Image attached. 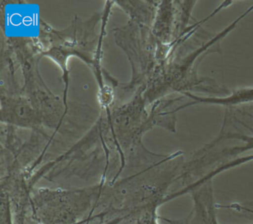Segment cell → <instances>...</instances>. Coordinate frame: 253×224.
Here are the masks:
<instances>
[{"label": "cell", "instance_id": "cell-1", "mask_svg": "<svg viewBox=\"0 0 253 224\" xmlns=\"http://www.w3.org/2000/svg\"><path fill=\"white\" fill-rule=\"evenodd\" d=\"M105 184L75 189L32 190V216L41 224H86L92 220Z\"/></svg>", "mask_w": 253, "mask_h": 224}, {"label": "cell", "instance_id": "cell-2", "mask_svg": "<svg viewBox=\"0 0 253 224\" xmlns=\"http://www.w3.org/2000/svg\"><path fill=\"white\" fill-rule=\"evenodd\" d=\"M128 215H121L118 216L114 217V218H109L107 221H104L101 224H123V222L125 221L126 218L128 217Z\"/></svg>", "mask_w": 253, "mask_h": 224}, {"label": "cell", "instance_id": "cell-3", "mask_svg": "<svg viewBox=\"0 0 253 224\" xmlns=\"http://www.w3.org/2000/svg\"><path fill=\"white\" fill-rule=\"evenodd\" d=\"M204 224H220L217 221V220H211V221H207V223H205Z\"/></svg>", "mask_w": 253, "mask_h": 224}, {"label": "cell", "instance_id": "cell-4", "mask_svg": "<svg viewBox=\"0 0 253 224\" xmlns=\"http://www.w3.org/2000/svg\"></svg>", "mask_w": 253, "mask_h": 224}]
</instances>
